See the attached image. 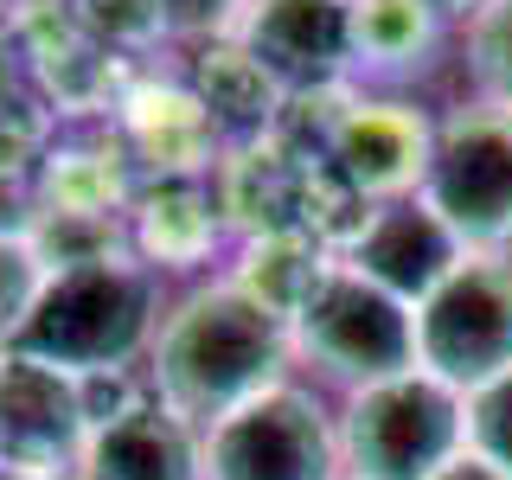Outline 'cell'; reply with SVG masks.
<instances>
[{"instance_id":"cell-14","label":"cell","mask_w":512,"mask_h":480,"mask_svg":"<svg viewBox=\"0 0 512 480\" xmlns=\"http://www.w3.org/2000/svg\"><path fill=\"white\" fill-rule=\"evenodd\" d=\"M173 71H180L186 90L199 96V109L212 116L224 148H250V141L282 135L288 96L276 90V77H269L237 39L199 45V52H173Z\"/></svg>"},{"instance_id":"cell-9","label":"cell","mask_w":512,"mask_h":480,"mask_svg":"<svg viewBox=\"0 0 512 480\" xmlns=\"http://www.w3.org/2000/svg\"><path fill=\"white\" fill-rule=\"evenodd\" d=\"M237 45L276 77L288 103L352 90V26L346 0H250Z\"/></svg>"},{"instance_id":"cell-21","label":"cell","mask_w":512,"mask_h":480,"mask_svg":"<svg viewBox=\"0 0 512 480\" xmlns=\"http://www.w3.org/2000/svg\"><path fill=\"white\" fill-rule=\"evenodd\" d=\"M423 7H429V13H442L448 26H461V20H468V13L480 7V0H423Z\"/></svg>"},{"instance_id":"cell-1","label":"cell","mask_w":512,"mask_h":480,"mask_svg":"<svg viewBox=\"0 0 512 480\" xmlns=\"http://www.w3.org/2000/svg\"><path fill=\"white\" fill-rule=\"evenodd\" d=\"M141 378H148L154 404L205 429L218 416H231L237 404L263 397L269 384L295 378V340H288L282 314H269L263 301L244 295L218 269V276L173 288Z\"/></svg>"},{"instance_id":"cell-6","label":"cell","mask_w":512,"mask_h":480,"mask_svg":"<svg viewBox=\"0 0 512 480\" xmlns=\"http://www.w3.org/2000/svg\"><path fill=\"white\" fill-rule=\"evenodd\" d=\"M199 480H346L333 397L295 372L231 416L205 423Z\"/></svg>"},{"instance_id":"cell-10","label":"cell","mask_w":512,"mask_h":480,"mask_svg":"<svg viewBox=\"0 0 512 480\" xmlns=\"http://www.w3.org/2000/svg\"><path fill=\"white\" fill-rule=\"evenodd\" d=\"M84 448H90V423H84L77 378L0 346V461L39 480H64L84 468Z\"/></svg>"},{"instance_id":"cell-3","label":"cell","mask_w":512,"mask_h":480,"mask_svg":"<svg viewBox=\"0 0 512 480\" xmlns=\"http://www.w3.org/2000/svg\"><path fill=\"white\" fill-rule=\"evenodd\" d=\"M288 340H295V372L327 397L416 372V308L352 263H333L320 276V288L288 320Z\"/></svg>"},{"instance_id":"cell-7","label":"cell","mask_w":512,"mask_h":480,"mask_svg":"<svg viewBox=\"0 0 512 480\" xmlns=\"http://www.w3.org/2000/svg\"><path fill=\"white\" fill-rule=\"evenodd\" d=\"M416 199L468 256H512V109L455 96L436 109V148Z\"/></svg>"},{"instance_id":"cell-15","label":"cell","mask_w":512,"mask_h":480,"mask_svg":"<svg viewBox=\"0 0 512 480\" xmlns=\"http://www.w3.org/2000/svg\"><path fill=\"white\" fill-rule=\"evenodd\" d=\"M77 474L84 480H199V429L148 397L122 423L96 429Z\"/></svg>"},{"instance_id":"cell-5","label":"cell","mask_w":512,"mask_h":480,"mask_svg":"<svg viewBox=\"0 0 512 480\" xmlns=\"http://www.w3.org/2000/svg\"><path fill=\"white\" fill-rule=\"evenodd\" d=\"M320 167L340 180L359 205L416 199L436 148V109L416 90H365L352 84L327 96L314 116V135L301 141Z\"/></svg>"},{"instance_id":"cell-8","label":"cell","mask_w":512,"mask_h":480,"mask_svg":"<svg viewBox=\"0 0 512 480\" xmlns=\"http://www.w3.org/2000/svg\"><path fill=\"white\" fill-rule=\"evenodd\" d=\"M416 365L461 397L512 372V256H468L416 301Z\"/></svg>"},{"instance_id":"cell-2","label":"cell","mask_w":512,"mask_h":480,"mask_svg":"<svg viewBox=\"0 0 512 480\" xmlns=\"http://www.w3.org/2000/svg\"><path fill=\"white\" fill-rule=\"evenodd\" d=\"M167 301H173V282H160L122 244L109 256H90V263L45 269L39 295H32L20 333L7 346L77 384L103 372H141Z\"/></svg>"},{"instance_id":"cell-20","label":"cell","mask_w":512,"mask_h":480,"mask_svg":"<svg viewBox=\"0 0 512 480\" xmlns=\"http://www.w3.org/2000/svg\"><path fill=\"white\" fill-rule=\"evenodd\" d=\"M436 480H512V474H500L493 461H480V455H455Z\"/></svg>"},{"instance_id":"cell-17","label":"cell","mask_w":512,"mask_h":480,"mask_svg":"<svg viewBox=\"0 0 512 480\" xmlns=\"http://www.w3.org/2000/svg\"><path fill=\"white\" fill-rule=\"evenodd\" d=\"M455 71L461 96L512 109V0H480L455 26Z\"/></svg>"},{"instance_id":"cell-13","label":"cell","mask_w":512,"mask_h":480,"mask_svg":"<svg viewBox=\"0 0 512 480\" xmlns=\"http://www.w3.org/2000/svg\"><path fill=\"white\" fill-rule=\"evenodd\" d=\"M352 26V84L365 90H416L429 64L455 52V26L423 0H346Z\"/></svg>"},{"instance_id":"cell-19","label":"cell","mask_w":512,"mask_h":480,"mask_svg":"<svg viewBox=\"0 0 512 480\" xmlns=\"http://www.w3.org/2000/svg\"><path fill=\"white\" fill-rule=\"evenodd\" d=\"M468 455H480L500 474H512V372H500L493 384L468 391Z\"/></svg>"},{"instance_id":"cell-16","label":"cell","mask_w":512,"mask_h":480,"mask_svg":"<svg viewBox=\"0 0 512 480\" xmlns=\"http://www.w3.org/2000/svg\"><path fill=\"white\" fill-rule=\"evenodd\" d=\"M340 263L320 237L308 231H269V237H237L231 244V263H224V276H231L244 295H256L269 314L295 320L301 301L320 288V276Z\"/></svg>"},{"instance_id":"cell-4","label":"cell","mask_w":512,"mask_h":480,"mask_svg":"<svg viewBox=\"0 0 512 480\" xmlns=\"http://www.w3.org/2000/svg\"><path fill=\"white\" fill-rule=\"evenodd\" d=\"M333 410L346 480H436L455 455H468V397L423 365L333 397Z\"/></svg>"},{"instance_id":"cell-12","label":"cell","mask_w":512,"mask_h":480,"mask_svg":"<svg viewBox=\"0 0 512 480\" xmlns=\"http://www.w3.org/2000/svg\"><path fill=\"white\" fill-rule=\"evenodd\" d=\"M340 263H352L359 276H372L378 288H391L397 301L416 308L455 276V263H468V250L423 199H391V205H365V218L340 244Z\"/></svg>"},{"instance_id":"cell-18","label":"cell","mask_w":512,"mask_h":480,"mask_svg":"<svg viewBox=\"0 0 512 480\" xmlns=\"http://www.w3.org/2000/svg\"><path fill=\"white\" fill-rule=\"evenodd\" d=\"M250 0H154V20H160V45L167 52H199V45L237 39Z\"/></svg>"},{"instance_id":"cell-11","label":"cell","mask_w":512,"mask_h":480,"mask_svg":"<svg viewBox=\"0 0 512 480\" xmlns=\"http://www.w3.org/2000/svg\"><path fill=\"white\" fill-rule=\"evenodd\" d=\"M122 244L154 269L160 282L186 288L199 276H218L231 263V224L218 212L212 180H141L122 218Z\"/></svg>"}]
</instances>
